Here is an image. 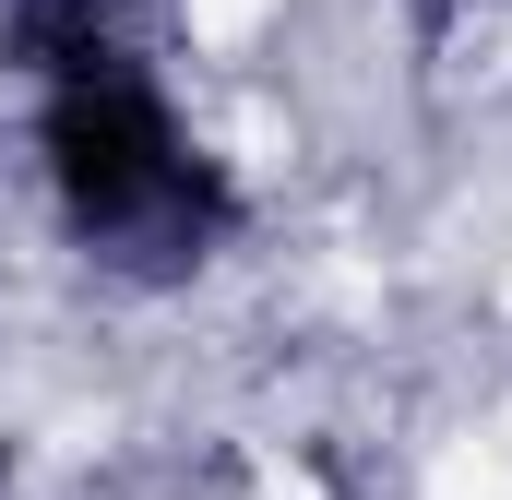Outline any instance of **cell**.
Segmentation results:
<instances>
[{
    "label": "cell",
    "instance_id": "6da1fadb",
    "mask_svg": "<svg viewBox=\"0 0 512 500\" xmlns=\"http://www.w3.org/2000/svg\"><path fill=\"white\" fill-rule=\"evenodd\" d=\"M48 167H60V203L84 215V239H108L131 274H179L227 227V179L179 155V131H167L143 72L60 84L48 96Z\"/></svg>",
    "mask_w": 512,
    "mask_h": 500
}]
</instances>
